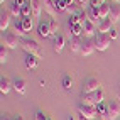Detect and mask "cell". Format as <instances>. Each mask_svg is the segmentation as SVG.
<instances>
[{
  "instance_id": "obj_1",
  "label": "cell",
  "mask_w": 120,
  "mask_h": 120,
  "mask_svg": "<svg viewBox=\"0 0 120 120\" xmlns=\"http://www.w3.org/2000/svg\"><path fill=\"white\" fill-rule=\"evenodd\" d=\"M103 100H105V91H103V90L93 91V93H83L81 95V103H85V105L98 107L100 103H103Z\"/></svg>"
},
{
  "instance_id": "obj_2",
  "label": "cell",
  "mask_w": 120,
  "mask_h": 120,
  "mask_svg": "<svg viewBox=\"0 0 120 120\" xmlns=\"http://www.w3.org/2000/svg\"><path fill=\"white\" fill-rule=\"evenodd\" d=\"M78 117L79 120H95L98 117V108L93 105H85V103H79L78 105Z\"/></svg>"
},
{
  "instance_id": "obj_3",
  "label": "cell",
  "mask_w": 120,
  "mask_h": 120,
  "mask_svg": "<svg viewBox=\"0 0 120 120\" xmlns=\"http://www.w3.org/2000/svg\"><path fill=\"white\" fill-rule=\"evenodd\" d=\"M20 47L24 51H26L27 54H32V56H37V58H41V46H39L34 39H24V41H20Z\"/></svg>"
},
{
  "instance_id": "obj_4",
  "label": "cell",
  "mask_w": 120,
  "mask_h": 120,
  "mask_svg": "<svg viewBox=\"0 0 120 120\" xmlns=\"http://www.w3.org/2000/svg\"><path fill=\"white\" fill-rule=\"evenodd\" d=\"M93 42H95L97 51H107L112 44V39H110L108 34H97L93 37Z\"/></svg>"
},
{
  "instance_id": "obj_5",
  "label": "cell",
  "mask_w": 120,
  "mask_h": 120,
  "mask_svg": "<svg viewBox=\"0 0 120 120\" xmlns=\"http://www.w3.org/2000/svg\"><path fill=\"white\" fill-rule=\"evenodd\" d=\"M2 46L7 47V49H15L17 46H20L17 34H12V32H2Z\"/></svg>"
},
{
  "instance_id": "obj_6",
  "label": "cell",
  "mask_w": 120,
  "mask_h": 120,
  "mask_svg": "<svg viewBox=\"0 0 120 120\" xmlns=\"http://www.w3.org/2000/svg\"><path fill=\"white\" fill-rule=\"evenodd\" d=\"M98 90H101V83H100V79L98 78H93V76H90V78H86L85 79V83H83V93H93V91H98Z\"/></svg>"
},
{
  "instance_id": "obj_7",
  "label": "cell",
  "mask_w": 120,
  "mask_h": 120,
  "mask_svg": "<svg viewBox=\"0 0 120 120\" xmlns=\"http://www.w3.org/2000/svg\"><path fill=\"white\" fill-rule=\"evenodd\" d=\"M108 115L110 120H120V101L112 100L108 103Z\"/></svg>"
},
{
  "instance_id": "obj_8",
  "label": "cell",
  "mask_w": 120,
  "mask_h": 120,
  "mask_svg": "<svg viewBox=\"0 0 120 120\" xmlns=\"http://www.w3.org/2000/svg\"><path fill=\"white\" fill-rule=\"evenodd\" d=\"M81 27H83V34H85L86 37H95V36H97L95 32H98V27L95 26L91 20H88V19L81 24Z\"/></svg>"
},
{
  "instance_id": "obj_9",
  "label": "cell",
  "mask_w": 120,
  "mask_h": 120,
  "mask_svg": "<svg viewBox=\"0 0 120 120\" xmlns=\"http://www.w3.org/2000/svg\"><path fill=\"white\" fill-rule=\"evenodd\" d=\"M37 34L41 37H51L52 32H51V27H49V20H41L37 26Z\"/></svg>"
},
{
  "instance_id": "obj_10",
  "label": "cell",
  "mask_w": 120,
  "mask_h": 120,
  "mask_svg": "<svg viewBox=\"0 0 120 120\" xmlns=\"http://www.w3.org/2000/svg\"><path fill=\"white\" fill-rule=\"evenodd\" d=\"M86 14H88V20H91L95 26H100V22H101V19H100V14H98V7H88V10H86Z\"/></svg>"
},
{
  "instance_id": "obj_11",
  "label": "cell",
  "mask_w": 120,
  "mask_h": 120,
  "mask_svg": "<svg viewBox=\"0 0 120 120\" xmlns=\"http://www.w3.org/2000/svg\"><path fill=\"white\" fill-rule=\"evenodd\" d=\"M95 51H97V47H95V42L91 41V39H83L81 54H83V56H91Z\"/></svg>"
},
{
  "instance_id": "obj_12",
  "label": "cell",
  "mask_w": 120,
  "mask_h": 120,
  "mask_svg": "<svg viewBox=\"0 0 120 120\" xmlns=\"http://www.w3.org/2000/svg\"><path fill=\"white\" fill-rule=\"evenodd\" d=\"M81 47H83V39L81 37H71L69 39V49L75 54H81Z\"/></svg>"
},
{
  "instance_id": "obj_13",
  "label": "cell",
  "mask_w": 120,
  "mask_h": 120,
  "mask_svg": "<svg viewBox=\"0 0 120 120\" xmlns=\"http://www.w3.org/2000/svg\"><path fill=\"white\" fill-rule=\"evenodd\" d=\"M9 24H10V12L2 10L0 12V30H2V32H7Z\"/></svg>"
},
{
  "instance_id": "obj_14",
  "label": "cell",
  "mask_w": 120,
  "mask_h": 120,
  "mask_svg": "<svg viewBox=\"0 0 120 120\" xmlns=\"http://www.w3.org/2000/svg\"><path fill=\"white\" fill-rule=\"evenodd\" d=\"M30 2V9H32V17L39 19L42 14V2L41 0H29Z\"/></svg>"
},
{
  "instance_id": "obj_15",
  "label": "cell",
  "mask_w": 120,
  "mask_h": 120,
  "mask_svg": "<svg viewBox=\"0 0 120 120\" xmlns=\"http://www.w3.org/2000/svg\"><path fill=\"white\" fill-rule=\"evenodd\" d=\"M42 2V9H44V12H47L51 15V19H54V15H56V4H54V0H41Z\"/></svg>"
},
{
  "instance_id": "obj_16",
  "label": "cell",
  "mask_w": 120,
  "mask_h": 120,
  "mask_svg": "<svg viewBox=\"0 0 120 120\" xmlns=\"http://www.w3.org/2000/svg\"><path fill=\"white\" fill-rule=\"evenodd\" d=\"M52 46H54V51L56 52H61L63 49H64V46H66V39L64 36H54L52 37Z\"/></svg>"
},
{
  "instance_id": "obj_17",
  "label": "cell",
  "mask_w": 120,
  "mask_h": 120,
  "mask_svg": "<svg viewBox=\"0 0 120 120\" xmlns=\"http://www.w3.org/2000/svg\"><path fill=\"white\" fill-rule=\"evenodd\" d=\"M12 86H14V83H12L7 76H2V78H0V93H2V95H7V93L10 91Z\"/></svg>"
},
{
  "instance_id": "obj_18",
  "label": "cell",
  "mask_w": 120,
  "mask_h": 120,
  "mask_svg": "<svg viewBox=\"0 0 120 120\" xmlns=\"http://www.w3.org/2000/svg\"><path fill=\"white\" fill-rule=\"evenodd\" d=\"M14 90L17 91L19 95H26V91H27V83H26V79L17 78V79L14 81Z\"/></svg>"
},
{
  "instance_id": "obj_19",
  "label": "cell",
  "mask_w": 120,
  "mask_h": 120,
  "mask_svg": "<svg viewBox=\"0 0 120 120\" xmlns=\"http://www.w3.org/2000/svg\"><path fill=\"white\" fill-rule=\"evenodd\" d=\"M108 19L113 22V24H117V22L120 20V4H115V5L110 7V15H108Z\"/></svg>"
},
{
  "instance_id": "obj_20",
  "label": "cell",
  "mask_w": 120,
  "mask_h": 120,
  "mask_svg": "<svg viewBox=\"0 0 120 120\" xmlns=\"http://www.w3.org/2000/svg\"><path fill=\"white\" fill-rule=\"evenodd\" d=\"M112 26H113V22H112L110 19H105V20H101V22H100V26H98V34H108L110 30L113 29Z\"/></svg>"
},
{
  "instance_id": "obj_21",
  "label": "cell",
  "mask_w": 120,
  "mask_h": 120,
  "mask_svg": "<svg viewBox=\"0 0 120 120\" xmlns=\"http://www.w3.org/2000/svg\"><path fill=\"white\" fill-rule=\"evenodd\" d=\"M37 59H39L37 56L27 54V56H26V59H24V63H26V68H27V69H36L37 64H39V61H37Z\"/></svg>"
},
{
  "instance_id": "obj_22",
  "label": "cell",
  "mask_w": 120,
  "mask_h": 120,
  "mask_svg": "<svg viewBox=\"0 0 120 120\" xmlns=\"http://www.w3.org/2000/svg\"><path fill=\"white\" fill-rule=\"evenodd\" d=\"M97 108H98V117H100L101 120H110V115H108V105H105V103H100Z\"/></svg>"
},
{
  "instance_id": "obj_23",
  "label": "cell",
  "mask_w": 120,
  "mask_h": 120,
  "mask_svg": "<svg viewBox=\"0 0 120 120\" xmlns=\"http://www.w3.org/2000/svg\"><path fill=\"white\" fill-rule=\"evenodd\" d=\"M110 7H112V5H107V4H103V5L98 7V14H100V19H101V20L108 19V15H110Z\"/></svg>"
},
{
  "instance_id": "obj_24",
  "label": "cell",
  "mask_w": 120,
  "mask_h": 120,
  "mask_svg": "<svg viewBox=\"0 0 120 120\" xmlns=\"http://www.w3.org/2000/svg\"><path fill=\"white\" fill-rule=\"evenodd\" d=\"M69 30H71V36H73V37H81L83 36L81 24H73V26H69Z\"/></svg>"
},
{
  "instance_id": "obj_25",
  "label": "cell",
  "mask_w": 120,
  "mask_h": 120,
  "mask_svg": "<svg viewBox=\"0 0 120 120\" xmlns=\"http://www.w3.org/2000/svg\"><path fill=\"white\" fill-rule=\"evenodd\" d=\"M20 24H22V27H24V30L26 32H29V30H32V17H22L20 19Z\"/></svg>"
},
{
  "instance_id": "obj_26",
  "label": "cell",
  "mask_w": 120,
  "mask_h": 120,
  "mask_svg": "<svg viewBox=\"0 0 120 120\" xmlns=\"http://www.w3.org/2000/svg\"><path fill=\"white\" fill-rule=\"evenodd\" d=\"M54 4H56V10L58 12H68V9H69L66 0H54Z\"/></svg>"
},
{
  "instance_id": "obj_27",
  "label": "cell",
  "mask_w": 120,
  "mask_h": 120,
  "mask_svg": "<svg viewBox=\"0 0 120 120\" xmlns=\"http://www.w3.org/2000/svg\"><path fill=\"white\" fill-rule=\"evenodd\" d=\"M20 10H22V17H32V9H30V2L24 4V5L20 7Z\"/></svg>"
},
{
  "instance_id": "obj_28",
  "label": "cell",
  "mask_w": 120,
  "mask_h": 120,
  "mask_svg": "<svg viewBox=\"0 0 120 120\" xmlns=\"http://www.w3.org/2000/svg\"><path fill=\"white\" fill-rule=\"evenodd\" d=\"M9 12H10V15H14V17H19V19H22V10H20V7H19V5L12 4Z\"/></svg>"
},
{
  "instance_id": "obj_29",
  "label": "cell",
  "mask_w": 120,
  "mask_h": 120,
  "mask_svg": "<svg viewBox=\"0 0 120 120\" xmlns=\"http://www.w3.org/2000/svg\"><path fill=\"white\" fill-rule=\"evenodd\" d=\"M63 88H64V90H71V88H73V78L69 75H66L63 78Z\"/></svg>"
},
{
  "instance_id": "obj_30",
  "label": "cell",
  "mask_w": 120,
  "mask_h": 120,
  "mask_svg": "<svg viewBox=\"0 0 120 120\" xmlns=\"http://www.w3.org/2000/svg\"><path fill=\"white\" fill-rule=\"evenodd\" d=\"M7 59H9V49L2 46V47H0V63H2V64H5Z\"/></svg>"
},
{
  "instance_id": "obj_31",
  "label": "cell",
  "mask_w": 120,
  "mask_h": 120,
  "mask_svg": "<svg viewBox=\"0 0 120 120\" xmlns=\"http://www.w3.org/2000/svg\"><path fill=\"white\" fill-rule=\"evenodd\" d=\"M15 32H17V37H24V36H26V30H24L20 20H19V22H15Z\"/></svg>"
},
{
  "instance_id": "obj_32",
  "label": "cell",
  "mask_w": 120,
  "mask_h": 120,
  "mask_svg": "<svg viewBox=\"0 0 120 120\" xmlns=\"http://www.w3.org/2000/svg\"><path fill=\"white\" fill-rule=\"evenodd\" d=\"M58 26H59V24H58V20H56V19H49V27H51V32H52V34L58 30Z\"/></svg>"
},
{
  "instance_id": "obj_33",
  "label": "cell",
  "mask_w": 120,
  "mask_h": 120,
  "mask_svg": "<svg viewBox=\"0 0 120 120\" xmlns=\"http://www.w3.org/2000/svg\"><path fill=\"white\" fill-rule=\"evenodd\" d=\"M36 120H47V115L44 113V112H37V113H36Z\"/></svg>"
},
{
  "instance_id": "obj_34",
  "label": "cell",
  "mask_w": 120,
  "mask_h": 120,
  "mask_svg": "<svg viewBox=\"0 0 120 120\" xmlns=\"http://www.w3.org/2000/svg\"><path fill=\"white\" fill-rule=\"evenodd\" d=\"M108 36H110L112 41H115V39H117V30H115V29H112L110 32H108Z\"/></svg>"
},
{
  "instance_id": "obj_35",
  "label": "cell",
  "mask_w": 120,
  "mask_h": 120,
  "mask_svg": "<svg viewBox=\"0 0 120 120\" xmlns=\"http://www.w3.org/2000/svg\"><path fill=\"white\" fill-rule=\"evenodd\" d=\"M14 4H15V5H19V7H22L24 4H27V0H14Z\"/></svg>"
},
{
  "instance_id": "obj_36",
  "label": "cell",
  "mask_w": 120,
  "mask_h": 120,
  "mask_svg": "<svg viewBox=\"0 0 120 120\" xmlns=\"http://www.w3.org/2000/svg\"><path fill=\"white\" fill-rule=\"evenodd\" d=\"M117 97H118V100H120V83H118V88H117Z\"/></svg>"
},
{
  "instance_id": "obj_37",
  "label": "cell",
  "mask_w": 120,
  "mask_h": 120,
  "mask_svg": "<svg viewBox=\"0 0 120 120\" xmlns=\"http://www.w3.org/2000/svg\"><path fill=\"white\" fill-rule=\"evenodd\" d=\"M12 120H24V118H22V117H20V115H17V117H14V118H12Z\"/></svg>"
},
{
  "instance_id": "obj_38",
  "label": "cell",
  "mask_w": 120,
  "mask_h": 120,
  "mask_svg": "<svg viewBox=\"0 0 120 120\" xmlns=\"http://www.w3.org/2000/svg\"><path fill=\"white\" fill-rule=\"evenodd\" d=\"M2 120H12V118H10V117H7V115H4V117H2Z\"/></svg>"
},
{
  "instance_id": "obj_39",
  "label": "cell",
  "mask_w": 120,
  "mask_h": 120,
  "mask_svg": "<svg viewBox=\"0 0 120 120\" xmlns=\"http://www.w3.org/2000/svg\"><path fill=\"white\" fill-rule=\"evenodd\" d=\"M112 2H113V4H120V0H112Z\"/></svg>"
},
{
  "instance_id": "obj_40",
  "label": "cell",
  "mask_w": 120,
  "mask_h": 120,
  "mask_svg": "<svg viewBox=\"0 0 120 120\" xmlns=\"http://www.w3.org/2000/svg\"><path fill=\"white\" fill-rule=\"evenodd\" d=\"M66 120H75V118H73V117H71V115H69V117H68V118H66Z\"/></svg>"
},
{
  "instance_id": "obj_41",
  "label": "cell",
  "mask_w": 120,
  "mask_h": 120,
  "mask_svg": "<svg viewBox=\"0 0 120 120\" xmlns=\"http://www.w3.org/2000/svg\"><path fill=\"white\" fill-rule=\"evenodd\" d=\"M4 2H5V0H0V4H4Z\"/></svg>"
}]
</instances>
